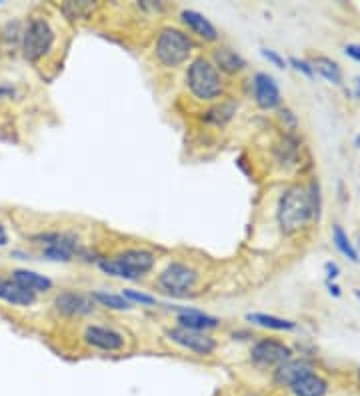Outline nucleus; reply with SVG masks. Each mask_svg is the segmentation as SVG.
<instances>
[{
  "label": "nucleus",
  "mask_w": 360,
  "mask_h": 396,
  "mask_svg": "<svg viewBox=\"0 0 360 396\" xmlns=\"http://www.w3.org/2000/svg\"><path fill=\"white\" fill-rule=\"evenodd\" d=\"M309 193V203H310V213H312V220H320L322 214V193H320V183L312 181L306 188Z\"/></svg>",
  "instance_id": "nucleus-27"
},
{
  "label": "nucleus",
  "mask_w": 360,
  "mask_h": 396,
  "mask_svg": "<svg viewBox=\"0 0 360 396\" xmlns=\"http://www.w3.org/2000/svg\"><path fill=\"white\" fill-rule=\"evenodd\" d=\"M312 64V71L314 74H320L322 78L334 86H340L342 81H344V74H342V68L336 61H332L329 56H316L314 61H310Z\"/></svg>",
  "instance_id": "nucleus-20"
},
{
  "label": "nucleus",
  "mask_w": 360,
  "mask_h": 396,
  "mask_svg": "<svg viewBox=\"0 0 360 396\" xmlns=\"http://www.w3.org/2000/svg\"><path fill=\"white\" fill-rule=\"evenodd\" d=\"M180 22L189 29L192 34H196L199 39L204 42H216L220 39L219 29L202 14V12L194 11V9H184L180 11Z\"/></svg>",
  "instance_id": "nucleus-15"
},
{
  "label": "nucleus",
  "mask_w": 360,
  "mask_h": 396,
  "mask_svg": "<svg viewBox=\"0 0 360 396\" xmlns=\"http://www.w3.org/2000/svg\"><path fill=\"white\" fill-rule=\"evenodd\" d=\"M359 248H360V238H359Z\"/></svg>",
  "instance_id": "nucleus-36"
},
{
  "label": "nucleus",
  "mask_w": 360,
  "mask_h": 396,
  "mask_svg": "<svg viewBox=\"0 0 360 396\" xmlns=\"http://www.w3.org/2000/svg\"><path fill=\"white\" fill-rule=\"evenodd\" d=\"M326 288H329V293L334 296V298H340V295H342V293H340V286L336 285V283H326Z\"/></svg>",
  "instance_id": "nucleus-32"
},
{
  "label": "nucleus",
  "mask_w": 360,
  "mask_h": 396,
  "mask_svg": "<svg viewBox=\"0 0 360 396\" xmlns=\"http://www.w3.org/2000/svg\"><path fill=\"white\" fill-rule=\"evenodd\" d=\"M250 325L260 326V328H269V330H279V332H290V330H296V323H292L289 318H282V316L266 315V313H249L244 316Z\"/></svg>",
  "instance_id": "nucleus-19"
},
{
  "label": "nucleus",
  "mask_w": 360,
  "mask_h": 396,
  "mask_svg": "<svg viewBox=\"0 0 360 396\" xmlns=\"http://www.w3.org/2000/svg\"><path fill=\"white\" fill-rule=\"evenodd\" d=\"M332 243L339 248V253L344 254L350 263H359V250L354 248V244L350 243L349 234L344 233V228H342L340 224H334V226H332Z\"/></svg>",
  "instance_id": "nucleus-24"
},
{
  "label": "nucleus",
  "mask_w": 360,
  "mask_h": 396,
  "mask_svg": "<svg viewBox=\"0 0 360 396\" xmlns=\"http://www.w3.org/2000/svg\"><path fill=\"white\" fill-rule=\"evenodd\" d=\"M289 66H292L294 71L304 74L306 78H314V71H312V64L309 61H302V59H296V56H290L289 59Z\"/></svg>",
  "instance_id": "nucleus-29"
},
{
  "label": "nucleus",
  "mask_w": 360,
  "mask_h": 396,
  "mask_svg": "<svg viewBox=\"0 0 360 396\" xmlns=\"http://www.w3.org/2000/svg\"><path fill=\"white\" fill-rule=\"evenodd\" d=\"M354 296L359 298V303H360V288H354Z\"/></svg>",
  "instance_id": "nucleus-35"
},
{
  "label": "nucleus",
  "mask_w": 360,
  "mask_h": 396,
  "mask_svg": "<svg viewBox=\"0 0 360 396\" xmlns=\"http://www.w3.org/2000/svg\"><path fill=\"white\" fill-rule=\"evenodd\" d=\"M359 376H360V368H359Z\"/></svg>",
  "instance_id": "nucleus-37"
},
{
  "label": "nucleus",
  "mask_w": 360,
  "mask_h": 396,
  "mask_svg": "<svg viewBox=\"0 0 360 396\" xmlns=\"http://www.w3.org/2000/svg\"><path fill=\"white\" fill-rule=\"evenodd\" d=\"M292 360V348L276 338H260L250 346V362L256 368H279Z\"/></svg>",
  "instance_id": "nucleus-7"
},
{
  "label": "nucleus",
  "mask_w": 360,
  "mask_h": 396,
  "mask_svg": "<svg viewBox=\"0 0 360 396\" xmlns=\"http://www.w3.org/2000/svg\"><path fill=\"white\" fill-rule=\"evenodd\" d=\"M344 54L349 56V59H352L354 62H360V44L359 42H350V44H346L344 49Z\"/></svg>",
  "instance_id": "nucleus-31"
},
{
  "label": "nucleus",
  "mask_w": 360,
  "mask_h": 396,
  "mask_svg": "<svg viewBox=\"0 0 360 396\" xmlns=\"http://www.w3.org/2000/svg\"><path fill=\"white\" fill-rule=\"evenodd\" d=\"M56 42V32L52 29L49 19L44 16H32L26 22V26L22 29V56L29 62L42 61L54 46Z\"/></svg>",
  "instance_id": "nucleus-4"
},
{
  "label": "nucleus",
  "mask_w": 360,
  "mask_h": 396,
  "mask_svg": "<svg viewBox=\"0 0 360 396\" xmlns=\"http://www.w3.org/2000/svg\"><path fill=\"white\" fill-rule=\"evenodd\" d=\"M156 285L162 293L170 296H186L190 295L196 285H199V270L189 263H174L166 264L164 270H160L156 276Z\"/></svg>",
  "instance_id": "nucleus-6"
},
{
  "label": "nucleus",
  "mask_w": 360,
  "mask_h": 396,
  "mask_svg": "<svg viewBox=\"0 0 360 396\" xmlns=\"http://www.w3.org/2000/svg\"><path fill=\"white\" fill-rule=\"evenodd\" d=\"M10 280H14L16 285L26 288L30 293H34V295H42V293L52 290V280H50L49 276L39 275L34 270H29V268H14L10 273Z\"/></svg>",
  "instance_id": "nucleus-17"
},
{
  "label": "nucleus",
  "mask_w": 360,
  "mask_h": 396,
  "mask_svg": "<svg viewBox=\"0 0 360 396\" xmlns=\"http://www.w3.org/2000/svg\"><path fill=\"white\" fill-rule=\"evenodd\" d=\"M90 296H92V300L96 305L106 306L110 310H130L132 308V305L120 293L114 295V293H109V290H92Z\"/></svg>",
  "instance_id": "nucleus-23"
},
{
  "label": "nucleus",
  "mask_w": 360,
  "mask_h": 396,
  "mask_svg": "<svg viewBox=\"0 0 360 396\" xmlns=\"http://www.w3.org/2000/svg\"><path fill=\"white\" fill-rule=\"evenodd\" d=\"M84 345L96 348L102 352H119L126 345V338L122 332L102 325H89L82 332Z\"/></svg>",
  "instance_id": "nucleus-10"
},
{
  "label": "nucleus",
  "mask_w": 360,
  "mask_h": 396,
  "mask_svg": "<svg viewBox=\"0 0 360 396\" xmlns=\"http://www.w3.org/2000/svg\"><path fill=\"white\" fill-rule=\"evenodd\" d=\"M260 54H262L264 61H269L272 66H276L280 71H286L289 68V61L284 56H280L276 51H272V49H260Z\"/></svg>",
  "instance_id": "nucleus-28"
},
{
  "label": "nucleus",
  "mask_w": 360,
  "mask_h": 396,
  "mask_svg": "<svg viewBox=\"0 0 360 396\" xmlns=\"http://www.w3.org/2000/svg\"><path fill=\"white\" fill-rule=\"evenodd\" d=\"M252 94H254V102L262 111H274L282 102L279 82L269 72H256L252 76Z\"/></svg>",
  "instance_id": "nucleus-12"
},
{
  "label": "nucleus",
  "mask_w": 360,
  "mask_h": 396,
  "mask_svg": "<svg viewBox=\"0 0 360 396\" xmlns=\"http://www.w3.org/2000/svg\"><path fill=\"white\" fill-rule=\"evenodd\" d=\"M112 258L122 266L129 280H140L142 276L152 273L156 264V254L146 248H124L119 254H114Z\"/></svg>",
  "instance_id": "nucleus-9"
},
{
  "label": "nucleus",
  "mask_w": 360,
  "mask_h": 396,
  "mask_svg": "<svg viewBox=\"0 0 360 396\" xmlns=\"http://www.w3.org/2000/svg\"><path fill=\"white\" fill-rule=\"evenodd\" d=\"M310 365L304 362V360H289L284 365H280L276 370H274V382L279 386H286L289 388L290 382L296 378L299 375H302L304 370H309Z\"/></svg>",
  "instance_id": "nucleus-22"
},
{
  "label": "nucleus",
  "mask_w": 360,
  "mask_h": 396,
  "mask_svg": "<svg viewBox=\"0 0 360 396\" xmlns=\"http://www.w3.org/2000/svg\"><path fill=\"white\" fill-rule=\"evenodd\" d=\"M276 220L284 234L299 233L312 220L309 193L302 186H290L280 196L276 206Z\"/></svg>",
  "instance_id": "nucleus-2"
},
{
  "label": "nucleus",
  "mask_w": 360,
  "mask_h": 396,
  "mask_svg": "<svg viewBox=\"0 0 360 396\" xmlns=\"http://www.w3.org/2000/svg\"><path fill=\"white\" fill-rule=\"evenodd\" d=\"M120 295L129 300L130 305H140V306H156L159 305V298L156 296L149 295V293H142L136 288H124Z\"/></svg>",
  "instance_id": "nucleus-26"
},
{
  "label": "nucleus",
  "mask_w": 360,
  "mask_h": 396,
  "mask_svg": "<svg viewBox=\"0 0 360 396\" xmlns=\"http://www.w3.org/2000/svg\"><path fill=\"white\" fill-rule=\"evenodd\" d=\"M34 244L42 248V256L52 263H72L74 258L84 256V248L80 240L70 233H60V230H49L32 236Z\"/></svg>",
  "instance_id": "nucleus-5"
},
{
  "label": "nucleus",
  "mask_w": 360,
  "mask_h": 396,
  "mask_svg": "<svg viewBox=\"0 0 360 396\" xmlns=\"http://www.w3.org/2000/svg\"><path fill=\"white\" fill-rule=\"evenodd\" d=\"M212 64L216 66V71L224 74H239L246 68V61L239 51L230 49V46H220L212 54Z\"/></svg>",
  "instance_id": "nucleus-18"
},
{
  "label": "nucleus",
  "mask_w": 360,
  "mask_h": 396,
  "mask_svg": "<svg viewBox=\"0 0 360 396\" xmlns=\"http://www.w3.org/2000/svg\"><path fill=\"white\" fill-rule=\"evenodd\" d=\"M59 11L70 22H76L80 19H86L96 11V4H92V2H64V4H59Z\"/></svg>",
  "instance_id": "nucleus-25"
},
{
  "label": "nucleus",
  "mask_w": 360,
  "mask_h": 396,
  "mask_svg": "<svg viewBox=\"0 0 360 396\" xmlns=\"http://www.w3.org/2000/svg\"><path fill=\"white\" fill-rule=\"evenodd\" d=\"M0 300L10 306L29 308V306L36 305V295L16 285L14 280L6 278V280H0Z\"/></svg>",
  "instance_id": "nucleus-16"
},
{
  "label": "nucleus",
  "mask_w": 360,
  "mask_h": 396,
  "mask_svg": "<svg viewBox=\"0 0 360 396\" xmlns=\"http://www.w3.org/2000/svg\"><path fill=\"white\" fill-rule=\"evenodd\" d=\"M289 390L294 396H326L329 395V380L320 376L312 366L304 370L290 382Z\"/></svg>",
  "instance_id": "nucleus-14"
},
{
  "label": "nucleus",
  "mask_w": 360,
  "mask_h": 396,
  "mask_svg": "<svg viewBox=\"0 0 360 396\" xmlns=\"http://www.w3.org/2000/svg\"><path fill=\"white\" fill-rule=\"evenodd\" d=\"M166 338L172 345L180 346L182 350H189V352L196 356L214 355L216 348H219L216 338H212L206 332L186 330V328H180V326H174V328L166 330Z\"/></svg>",
  "instance_id": "nucleus-8"
},
{
  "label": "nucleus",
  "mask_w": 360,
  "mask_h": 396,
  "mask_svg": "<svg viewBox=\"0 0 360 396\" xmlns=\"http://www.w3.org/2000/svg\"><path fill=\"white\" fill-rule=\"evenodd\" d=\"M234 114H236V104L232 101H222L204 112V121L214 126H226L234 118Z\"/></svg>",
  "instance_id": "nucleus-21"
},
{
  "label": "nucleus",
  "mask_w": 360,
  "mask_h": 396,
  "mask_svg": "<svg viewBox=\"0 0 360 396\" xmlns=\"http://www.w3.org/2000/svg\"><path fill=\"white\" fill-rule=\"evenodd\" d=\"M6 244H9V233H6V228L0 223V246H6Z\"/></svg>",
  "instance_id": "nucleus-33"
},
{
  "label": "nucleus",
  "mask_w": 360,
  "mask_h": 396,
  "mask_svg": "<svg viewBox=\"0 0 360 396\" xmlns=\"http://www.w3.org/2000/svg\"><path fill=\"white\" fill-rule=\"evenodd\" d=\"M186 88L196 101L214 102L224 94V82L212 61L206 56H199L189 64Z\"/></svg>",
  "instance_id": "nucleus-1"
},
{
  "label": "nucleus",
  "mask_w": 360,
  "mask_h": 396,
  "mask_svg": "<svg viewBox=\"0 0 360 396\" xmlns=\"http://www.w3.org/2000/svg\"><path fill=\"white\" fill-rule=\"evenodd\" d=\"M324 273H326V283H334L340 276V266L336 263L329 260V263L324 264Z\"/></svg>",
  "instance_id": "nucleus-30"
},
{
  "label": "nucleus",
  "mask_w": 360,
  "mask_h": 396,
  "mask_svg": "<svg viewBox=\"0 0 360 396\" xmlns=\"http://www.w3.org/2000/svg\"><path fill=\"white\" fill-rule=\"evenodd\" d=\"M169 308L172 313H176V326L180 328L206 332V330H214L220 326V318L206 315L199 308H192V306H169Z\"/></svg>",
  "instance_id": "nucleus-13"
},
{
  "label": "nucleus",
  "mask_w": 360,
  "mask_h": 396,
  "mask_svg": "<svg viewBox=\"0 0 360 396\" xmlns=\"http://www.w3.org/2000/svg\"><path fill=\"white\" fill-rule=\"evenodd\" d=\"M194 52V41L176 26H164L154 41V59L164 68H179Z\"/></svg>",
  "instance_id": "nucleus-3"
},
{
  "label": "nucleus",
  "mask_w": 360,
  "mask_h": 396,
  "mask_svg": "<svg viewBox=\"0 0 360 396\" xmlns=\"http://www.w3.org/2000/svg\"><path fill=\"white\" fill-rule=\"evenodd\" d=\"M352 86H354V96H356V98H360V76H356V78H354V81H352Z\"/></svg>",
  "instance_id": "nucleus-34"
},
{
  "label": "nucleus",
  "mask_w": 360,
  "mask_h": 396,
  "mask_svg": "<svg viewBox=\"0 0 360 396\" xmlns=\"http://www.w3.org/2000/svg\"><path fill=\"white\" fill-rule=\"evenodd\" d=\"M54 308L59 315L66 318H80V316L92 315L96 303L92 300V296L84 295L80 290H62L54 298Z\"/></svg>",
  "instance_id": "nucleus-11"
}]
</instances>
